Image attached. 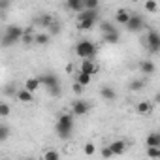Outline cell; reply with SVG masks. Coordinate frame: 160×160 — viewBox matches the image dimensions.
<instances>
[{
  "label": "cell",
  "mask_w": 160,
  "mask_h": 160,
  "mask_svg": "<svg viewBox=\"0 0 160 160\" xmlns=\"http://www.w3.org/2000/svg\"><path fill=\"white\" fill-rule=\"evenodd\" d=\"M27 160H34V158H27Z\"/></svg>",
  "instance_id": "cell-38"
},
{
  "label": "cell",
  "mask_w": 160,
  "mask_h": 160,
  "mask_svg": "<svg viewBox=\"0 0 160 160\" xmlns=\"http://www.w3.org/2000/svg\"><path fill=\"white\" fill-rule=\"evenodd\" d=\"M91 79H92V77L87 75V73H83V72H77V73H75V83H77V85H81L83 89L91 83Z\"/></svg>",
  "instance_id": "cell-15"
},
{
  "label": "cell",
  "mask_w": 160,
  "mask_h": 160,
  "mask_svg": "<svg viewBox=\"0 0 160 160\" xmlns=\"http://www.w3.org/2000/svg\"><path fill=\"white\" fill-rule=\"evenodd\" d=\"M53 21H55V19H53V15L43 13V15H40V17H36V19H34V25H36V27H40V28H47Z\"/></svg>",
  "instance_id": "cell-11"
},
{
  "label": "cell",
  "mask_w": 160,
  "mask_h": 160,
  "mask_svg": "<svg viewBox=\"0 0 160 160\" xmlns=\"http://www.w3.org/2000/svg\"><path fill=\"white\" fill-rule=\"evenodd\" d=\"M25 91H28L30 94H34L38 89H40V81H38V79L36 77H27L25 79V87H23Z\"/></svg>",
  "instance_id": "cell-12"
},
{
  "label": "cell",
  "mask_w": 160,
  "mask_h": 160,
  "mask_svg": "<svg viewBox=\"0 0 160 160\" xmlns=\"http://www.w3.org/2000/svg\"><path fill=\"white\" fill-rule=\"evenodd\" d=\"M4 94H8V96H15V94H17V91H15V87L8 85V87L4 89Z\"/></svg>",
  "instance_id": "cell-34"
},
{
  "label": "cell",
  "mask_w": 160,
  "mask_h": 160,
  "mask_svg": "<svg viewBox=\"0 0 160 160\" xmlns=\"http://www.w3.org/2000/svg\"><path fill=\"white\" fill-rule=\"evenodd\" d=\"M109 147V151H111V154L113 156H119V154H122L124 151H126V141H122V139H115L111 145H108Z\"/></svg>",
  "instance_id": "cell-10"
},
{
  "label": "cell",
  "mask_w": 160,
  "mask_h": 160,
  "mask_svg": "<svg viewBox=\"0 0 160 160\" xmlns=\"http://www.w3.org/2000/svg\"><path fill=\"white\" fill-rule=\"evenodd\" d=\"M23 34H25V28H21L19 25H10L6 28V32H4V36L10 38V40H13V42H21Z\"/></svg>",
  "instance_id": "cell-8"
},
{
  "label": "cell",
  "mask_w": 160,
  "mask_h": 160,
  "mask_svg": "<svg viewBox=\"0 0 160 160\" xmlns=\"http://www.w3.org/2000/svg\"><path fill=\"white\" fill-rule=\"evenodd\" d=\"M119 40H121V36H119V32L115 30V32H109V34H104V42H108V43H119Z\"/></svg>",
  "instance_id": "cell-23"
},
{
  "label": "cell",
  "mask_w": 160,
  "mask_h": 160,
  "mask_svg": "<svg viewBox=\"0 0 160 160\" xmlns=\"http://www.w3.org/2000/svg\"><path fill=\"white\" fill-rule=\"evenodd\" d=\"M8 138H10V128L6 124H0V143L6 141Z\"/></svg>",
  "instance_id": "cell-28"
},
{
  "label": "cell",
  "mask_w": 160,
  "mask_h": 160,
  "mask_svg": "<svg viewBox=\"0 0 160 160\" xmlns=\"http://www.w3.org/2000/svg\"><path fill=\"white\" fill-rule=\"evenodd\" d=\"M43 160H60V152L57 149H45L43 151Z\"/></svg>",
  "instance_id": "cell-22"
},
{
  "label": "cell",
  "mask_w": 160,
  "mask_h": 160,
  "mask_svg": "<svg viewBox=\"0 0 160 160\" xmlns=\"http://www.w3.org/2000/svg\"><path fill=\"white\" fill-rule=\"evenodd\" d=\"M66 72H68V73H72V72H73V66H72V64H68V66H66Z\"/></svg>",
  "instance_id": "cell-37"
},
{
  "label": "cell",
  "mask_w": 160,
  "mask_h": 160,
  "mask_svg": "<svg viewBox=\"0 0 160 160\" xmlns=\"http://www.w3.org/2000/svg\"><path fill=\"white\" fill-rule=\"evenodd\" d=\"M128 19H130V12H126V10H119L115 13V23H119V25H126Z\"/></svg>",
  "instance_id": "cell-17"
},
{
  "label": "cell",
  "mask_w": 160,
  "mask_h": 160,
  "mask_svg": "<svg viewBox=\"0 0 160 160\" xmlns=\"http://www.w3.org/2000/svg\"><path fill=\"white\" fill-rule=\"evenodd\" d=\"M55 132L60 139H70V136L73 132V115L72 113L58 115V119L55 122Z\"/></svg>",
  "instance_id": "cell-1"
},
{
  "label": "cell",
  "mask_w": 160,
  "mask_h": 160,
  "mask_svg": "<svg viewBox=\"0 0 160 160\" xmlns=\"http://www.w3.org/2000/svg\"><path fill=\"white\" fill-rule=\"evenodd\" d=\"M145 145L147 147H160V134H156V132L149 134V138L145 139Z\"/></svg>",
  "instance_id": "cell-20"
},
{
  "label": "cell",
  "mask_w": 160,
  "mask_h": 160,
  "mask_svg": "<svg viewBox=\"0 0 160 160\" xmlns=\"http://www.w3.org/2000/svg\"><path fill=\"white\" fill-rule=\"evenodd\" d=\"M66 8L70 12H77V13H81L85 10V4H83V0H68L66 2Z\"/></svg>",
  "instance_id": "cell-13"
},
{
  "label": "cell",
  "mask_w": 160,
  "mask_h": 160,
  "mask_svg": "<svg viewBox=\"0 0 160 160\" xmlns=\"http://www.w3.org/2000/svg\"><path fill=\"white\" fill-rule=\"evenodd\" d=\"M145 45L149 47V51H151V53H158V51H160V36H158V32H156V30H149Z\"/></svg>",
  "instance_id": "cell-6"
},
{
  "label": "cell",
  "mask_w": 160,
  "mask_h": 160,
  "mask_svg": "<svg viewBox=\"0 0 160 160\" xmlns=\"http://www.w3.org/2000/svg\"><path fill=\"white\" fill-rule=\"evenodd\" d=\"M83 4H85V10H98L100 6L98 0H83Z\"/></svg>",
  "instance_id": "cell-30"
},
{
  "label": "cell",
  "mask_w": 160,
  "mask_h": 160,
  "mask_svg": "<svg viewBox=\"0 0 160 160\" xmlns=\"http://www.w3.org/2000/svg\"><path fill=\"white\" fill-rule=\"evenodd\" d=\"M139 70H141V72H143L145 75H152L156 68H154V64H152V60H143V62L139 64Z\"/></svg>",
  "instance_id": "cell-19"
},
{
  "label": "cell",
  "mask_w": 160,
  "mask_h": 160,
  "mask_svg": "<svg viewBox=\"0 0 160 160\" xmlns=\"http://www.w3.org/2000/svg\"><path fill=\"white\" fill-rule=\"evenodd\" d=\"M10 113H12V106L10 104H6V102H0V117H10Z\"/></svg>",
  "instance_id": "cell-26"
},
{
  "label": "cell",
  "mask_w": 160,
  "mask_h": 160,
  "mask_svg": "<svg viewBox=\"0 0 160 160\" xmlns=\"http://www.w3.org/2000/svg\"><path fill=\"white\" fill-rule=\"evenodd\" d=\"M100 152H102V156H104V158H111V156H113V154H111V151H109V147H104Z\"/></svg>",
  "instance_id": "cell-35"
},
{
  "label": "cell",
  "mask_w": 160,
  "mask_h": 160,
  "mask_svg": "<svg viewBox=\"0 0 160 160\" xmlns=\"http://www.w3.org/2000/svg\"><path fill=\"white\" fill-rule=\"evenodd\" d=\"M36 79L40 81V85H43L51 96H58L60 94V81L58 77L53 75V73H42V75H36Z\"/></svg>",
  "instance_id": "cell-4"
},
{
  "label": "cell",
  "mask_w": 160,
  "mask_h": 160,
  "mask_svg": "<svg viewBox=\"0 0 160 160\" xmlns=\"http://www.w3.org/2000/svg\"><path fill=\"white\" fill-rule=\"evenodd\" d=\"M73 92H75V94H81V92H83V87L75 83V85H73Z\"/></svg>",
  "instance_id": "cell-36"
},
{
  "label": "cell",
  "mask_w": 160,
  "mask_h": 160,
  "mask_svg": "<svg viewBox=\"0 0 160 160\" xmlns=\"http://www.w3.org/2000/svg\"><path fill=\"white\" fill-rule=\"evenodd\" d=\"M145 10L149 13H156L158 12V4L154 2V0H149V2H145Z\"/></svg>",
  "instance_id": "cell-29"
},
{
  "label": "cell",
  "mask_w": 160,
  "mask_h": 160,
  "mask_svg": "<svg viewBox=\"0 0 160 160\" xmlns=\"http://www.w3.org/2000/svg\"><path fill=\"white\" fill-rule=\"evenodd\" d=\"M143 87H145V81H141V79L130 81V85H128V89H130V91H141Z\"/></svg>",
  "instance_id": "cell-27"
},
{
  "label": "cell",
  "mask_w": 160,
  "mask_h": 160,
  "mask_svg": "<svg viewBox=\"0 0 160 160\" xmlns=\"http://www.w3.org/2000/svg\"><path fill=\"white\" fill-rule=\"evenodd\" d=\"M47 30H49L51 34H58V32H60V23H58V21H53V23L47 27Z\"/></svg>",
  "instance_id": "cell-32"
},
{
  "label": "cell",
  "mask_w": 160,
  "mask_h": 160,
  "mask_svg": "<svg viewBox=\"0 0 160 160\" xmlns=\"http://www.w3.org/2000/svg\"><path fill=\"white\" fill-rule=\"evenodd\" d=\"M89 109H91V104H89L87 100H75V102L72 104V115H75V117L87 115Z\"/></svg>",
  "instance_id": "cell-7"
},
{
  "label": "cell",
  "mask_w": 160,
  "mask_h": 160,
  "mask_svg": "<svg viewBox=\"0 0 160 160\" xmlns=\"http://www.w3.org/2000/svg\"><path fill=\"white\" fill-rule=\"evenodd\" d=\"M12 8V2L10 0H0V13H6V10Z\"/></svg>",
  "instance_id": "cell-33"
},
{
  "label": "cell",
  "mask_w": 160,
  "mask_h": 160,
  "mask_svg": "<svg viewBox=\"0 0 160 160\" xmlns=\"http://www.w3.org/2000/svg\"><path fill=\"white\" fill-rule=\"evenodd\" d=\"M79 72H83V73H87V75H96L98 72H100V68H98V64H94L92 60H81V70Z\"/></svg>",
  "instance_id": "cell-9"
},
{
  "label": "cell",
  "mask_w": 160,
  "mask_h": 160,
  "mask_svg": "<svg viewBox=\"0 0 160 160\" xmlns=\"http://www.w3.org/2000/svg\"><path fill=\"white\" fill-rule=\"evenodd\" d=\"M83 151H85V154H87V156H92V154L96 152V145L89 141V143H85V147H83Z\"/></svg>",
  "instance_id": "cell-31"
},
{
  "label": "cell",
  "mask_w": 160,
  "mask_h": 160,
  "mask_svg": "<svg viewBox=\"0 0 160 160\" xmlns=\"http://www.w3.org/2000/svg\"><path fill=\"white\" fill-rule=\"evenodd\" d=\"M17 100L19 102H25V104H30V102H34V94H30L28 91H25V89H21V91H17Z\"/></svg>",
  "instance_id": "cell-16"
},
{
  "label": "cell",
  "mask_w": 160,
  "mask_h": 160,
  "mask_svg": "<svg viewBox=\"0 0 160 160\" xmlns=\"http://www.w3.org/2000/svg\"><path fill=\"white\" fill-rule=\"evenodd\" d=\"M100 94H102V98H106V100H115V98H117V92H115L111 87H102V89H100Z\"/></svg>",
  "instance_id": "cell-21"
},
{
  "label": "cell",
  "mask_w": 160,
  "mask_h": 160,
  "mask_svg": "<svg viewBox=\"0 0 160 160\" xmlns=\"http://www.w3.org/2000/svg\"><path fill=\"white\" fill-rule=\"evenodd\" d=\"M145 154H147L149 158H152V160H158V158H160V147H147Z\"/></svg>",
  "instance_id": "cell-24"
},
{
  "label": "cell",
  "mask_w": 160,
  "mask_h": 160,
  "mask_svg": "<svg viewBox=\"0 0 160 160\" xmlns=\"http://www.w3.org/2000/svg\"><path fill=\"white\" fill-rule=\"evenodd\" d=\"M100 30H102V34H109V32H115L117 28H115V25H113V23L104 21V23H100Z\"/></svg>",
  "instance_id": "cell-25"
},
{
  "label": "cell",
  "mask_w": 160,
  "mask_h": 160,
  "mask_svg": "<svg viewBox=\"0 0 160 160\" xmlns=\"http://www.w3.org/2000/svg\"><path fill=\"white\" fill-rule=\"evenodd\" d=\"M96 49H98V45L91 40H81L75 43V55L81 60H92L96 55Z\"/></svg>",
  "instance_id": "cell-2"
},
{
  "label": "cell",
  "mask_w": 160,
  "mask_h": 160,
  "mask_svg": "<svg viewBox=\"0 0 160 160\" xmlns=\"http://www.w3.org/2000/svg\"><path fill=\"white\" fill-rule=\"evenodd\" d=\"M130 32H139V30H143V27H145V21H143V17L139 15V13H130V19H128V23L124 25Z\"/></svg>",
  "instance_id": "cell-5"
},
{
  "label": "cell",
  "mask_w": 160,
  "mask_h": 160,
  "mask_svg": "<svg viewBox=\"0 0 160 160\" xmlns=\"http://www.w3.org/2000/svg\"><path fill=\"white\" fill-rule=\"evenodd\" d=\"M136 109H138V113H139V115H149V113L154 109V106H152V102L143 100V102H139V104H138V108H136Z\"/></svg>",
  "instance_id": "cell-14"
},
{
  "label": "cell",
  "mask_w": 160,
  "mask_h": 160,
  "mask_svg": "<svg viewBox=\"0 0 160 160\" xmlns=\"http://www.w3.org/2000/svg\"><path fill=\"white\" fill-rule=\"evenodd\" d=\"M49 40H51V36L45 34V32H38V34H34V45H47Z\"/></svg>",
  "instance_id": "cell-18"
},
{
  "label": "cell",
  "mask_w": 160,
  "mask_h": 160,
  "mask_svg": "<svg viewBox=\"0 0 160 160\" xmlns=\"http://www.w3.org/2000/svg\"><path fill=\"white\" fill-rule=\"evenodd\" d=\"M98 21V10H83L77 15V28L79 30H91Z\"/></svg>",
  "instance_id": "cell-3"
}]
</instances>
